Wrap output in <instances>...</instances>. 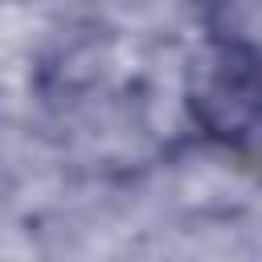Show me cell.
I'll list each match as a JSON object with an SVG mask.
<instances>
[{
    "label": "cell",
    "instance_id": "1",
    "mask_svg": "<svg viewBox=\"0 0 262 262\" xmlns=\"http://www.w3.org/2000/svg\"><path fill=\"white\" fill-rule=\"evenodd\" d=\"M184 102L192 123L217 143L254 135L262 123V53L237 37L205 41L188 61Z\"/></svg>",
    "mask_w": 262,
    "mask_h": 262
}]
</instances>
